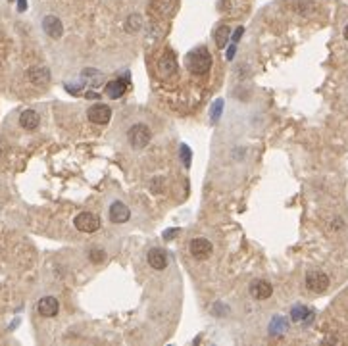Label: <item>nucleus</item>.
<instances>
[{"label": "nucleus", "instance_id": "nucleus-1", "mask_svg": "<svg viewBox=\"0 0 348 346\" xmlns=\"http://www.w3.org/2000/svg\"><path fill=\"white\" fill-rule=\"evenodd\" d=\"M187 67L195 75H204L212 67V54L206 47H197L187 54Z\"/></svg>", "mask_w": 348, "mask_h": 346}, {"label": "nucleus", "instance_id": "nucleus-2", "mask_svg": "<svg viewBox=\"0 0 348 346\" xmlns=\"http://www.w3.org/2000/svg\"><path fill=\"white\" fill-rule=\"evenodd\" d=\"M129 145L135 150H143L147 148L152 141V131H150L149 125L145 123H135L131 129H129Z\"/></svg>", "mask_w": 348, "mask_h": 346}, {"label": "nucleus", "instance_id": "nucleus-3", "mask_svg": "<svg viewBox=\"0 0 348 346\" xmlns=\"http://www.w3.org/2000/svg\"><path fill=\"white\" fill-rule=\"evenodd\" d=\"M306 287H308V291H312L315 295L325 293L329 289V277H327V273H323L319 269L308 271L306 273Z\"/></svg>", "mask_w": 348, "mask_h": 346}, {"label": "nucleus", "instance_id": "nucleus-4", "mask_svg": "<svg viewBox=\"0 0 348 346\" xmlns=\"http://www.w3.org/2000/svg\"><path fill=\"white\" fill-rule=\"evenodd\" d=\"M177 71V60H175V54L167 49L158 60V75L162 79H169L173 73Z\"/></svg>", "mask_w": 348, "mask_h": 346}, {"label": "nucleus", "instance_id": "nucleus-5", "mask_svg": "<svg viewBox=\"0 0 348 346\" xmlns=\"http://www.w3.org/2000/svg\"><path fill=\"white\" fill-rule=\"evenodd\" d=\"M73 223H75L77 231H81V233H97L100 229V219L91 212H81Z\"/></svg>", "mask_w": 348, "mask_h": 346}, {"label": "nucleus", "instance_id": "nucleus-6", "mask_svg": "<svg viewBox=\"0 0 348 346\" xmlns=\"http://www.w3.org/2000/svg\"><path fill=\"white\" fill-rule=\"evenodd\" d=\"M87 117H89V121H93V123H97V125H106V123H110V119H112V108L110 106H106V104H93L89 110H87Z\"/></svg>", "mask_w": 348, "mask_h": 346}, {"label": "nucleus", "instance_id": "nucleus-7", "mask_svg": "<svg viewBox=\"0 0 348 346\" xmlns=\"http://www.w3.org/2000/svg\"><path fill=\"white\" fill-rule=\"evenodd\" d=\"M212 252H214V247L206 237H197L191 241V254L195 260H206L212 256Z\"/></svg>", "mask_w": 348, "mask_h": 346}, {"label": "nucleus", "instance_id": "nucleus-8", "mask_svg": "<svg viewBox=\"0 0 348 346\" xmlns=\"http://www.w3.org/2000/svg\"><path fill=\"white\" fill-rule=\"evenodd\" d=\"M108 215H110V221H112V223L121 225V223H125V221L131 217V212H129V208H127L121 200H114L112 206H110Z\"/></svg>", "mask_w": 348, "mask_h": 346}, {"label": "nucleus", "instance_id": "nucleus-9", "mask_svg": "<svg viewBox=\"0 0 348 346\" xmlns=\"http://www.w3.org/2000/svg\"><path fill=\"white\" fill-rule=\"evenodd\" d=\"M43 31L49 35L50 39H60L64 35V23L56 16H47L43 19Z\"/></svg>", "mask_w": 348, "mask_h": 346}, {"label": "nucleus", "instance_id": "nucleus-10", "mask_svg": "<svg viewBox=\"0 0 348 346\" xmlns=\"http://www.w3.org/2000/svg\"><path fill=\"white\" fill-rule=\"evenodd\" d=\"M37 312H39V315H43V317H54V315H58V312H60V302L54 297L41 298L39 304H37Z\"/></svg>", "mask_w": 348, "mask_h": 346}, {"label": "nucleus", "instance_id": "nucleus-11", "mask_svg": "<svg viewBox=\"0 0 348 346\" xmlns=\"http://www.w3.org/2000/svg\"><path fill=\"white\" fill-rule=\"evenodd\" d=\"M27 79H29L33 85H39V87L49 85L50 83L49 67H45V66H35V67H29V71H27Z\"/></svg>", "mask_w": 348, "mask_h": 346}, {"label": "nucleus", "instance_id": "nucleus-12", "mask_svg": "<svg viewBox=\"0 0 348 346\" xmlns=\"http://www.w3.org/2000/svg\"><path fill=\"white\" fill-rule=\"evenodd\" d=\"M147 260H149V265L152 269L162 271V269L167 267V254L162 248H152L149 252V256H147Z\"/></svg>", "mask_w": 348, "mask_h": 346}, {"label": "nucleus", "instance_id": "nucleus-13", "mask_svg": "<svg viewBox=\"0 0 348 346\" xmlns=\"http://www.w3.org/2000/svg\"><path fill=\"white\" fill-rule=\"evenodd\" d=\"M250 295L256 298V300H267V298L273 295V287H271V283H267V281H254L252 285H250Z\"/></svg>", "mask_w": 348, "mask_h": 346}, {"label": "nucleus", "instance_id": "nucleus-14", "mask_svg": "<svg viewBox=\"0 0 348 346\" xmlns=\"http://www.w3.org/2000/svg\"><path fill=\"white\" fill-rule=\"evenodd\" d=\"M127 91V79L125 77H119V79H114L110 83H106V95L110 99H121Z\"/></svg>", "mask_w": 348, "mask_h": 346}, {"label": "nucleus", "instance_id": "nucleus-15", "mask_svg": "<svg viewBox=\"0 0 348 346\" xmlns=\"http://www.w3.org/2000/svg\"><path fill=\"white\" fill-rule=\"evenodd\" d=\"M291 319L295 321V323H304V325H308V323H312V319H314V312L312 310H308L306 306H293V310H291Z\"/></svg>", "mask_w": 348, "mask_h": 346}, {"label": "nucleus", "instance_id": "nucleus-16", "mask_svg": "<svg viewBox=\"0 0 348 346\" xmlns=\"http://www.w3.org/2000/svg\"><path fill=\"white\" fill-rule=\"evenodd\" d=\"M39 123H41V117H39V114H37L35 110H25V112H21V115H19V125H21L23 129L33 131V129L39 127Z\"/></svg>", "mask_w": 348, "mask_h": 346}, {"label": "nucleus", "instance_id": "nucleus-17", "mask_svg": "<svg viewBox=\"0 0 348 346\" xmlns=\"http://www.w3.org/2000/svg\"><path fill=\"white\" fill-rule=\"evenodd\" d=\"M229 37H231V31H229V27H227V25H221V27H217V29H215V33H214L215 45H217L219 49H225V47H227V43H229Z\"/></svg>", "mask_w": 348, "mask_h": 346}, {"label": "nucleus", "instance_id": "nucleus-18", "mask_svg": "<svg viewBox=\"0 0 348 346\" xmlns=\"http://www.w3.org/2000/svg\"><path fill=\"white\" fill-rule=\"evenodd\" d=\"M141 27H143V17L139 14H131L125 19V31L127 33H137V31H141Z\"/></svg>", "mask_w": 348, "mask_h": 346}, {"label": "nucleus", "instance_id": "nucleus-19", "mask_svg": "<svg viewBox=\"0 0 348 346\" xmlns=\"http://www.w3.org/2000/svg\"><path fill=\"white\" fill-rule=\"evenodd\" d=\"M223 106H225V102L221 99H217L214 102V106H212V110H210V121H212V123H217V121H219V117H221V114H223Z\"/></svg>", "mask_w": 348, "mask_h": 346}, {"label": "nucleus", "instance_id": "nucleus-20", "mask_svg": "<svg viewBox=\"0 0 348 346\" xmlns=\"http://www.w3.org/2000/svg\"><path fill=\"white\" fill-rule=\"evenodd\" d=\"M269 331H271V335H277V333H283V331H287V321H285L283 317H273Z\"/></svg>", "mask_w": 348, "mask_h": 346}, {"label": "nucleus", "instance_id": "nucleus-21", "mask_svg": "<svg viewBox=\"0 0 348 346\" xmlns=\"http://www.w3.org/2000/svg\"><path fill=\"white\" fill-rule=\"evenodd\" d=\"M179 156H181V162L185 167H191V160H193V154H191V148L187 145H181L179 147Z\"/></svg>", "mask_w": 348, "mask_h": 346}, {"label": "nucleus", "instance_id": "nucleus-22", "mask_svg": "<svg viewBox=\"0 0 348 346\" xmlns=\"http://www.w3.org/2000/svg\"><path fill=\"white\" fill-rule=\"evenodd\" d=\"M89 258H91L93 264H102V262L106 260V252H104L102 248H93V250L89 252Z\"/></svg>", "mask_w": 348, "mask_h": 346}, {"label": "nucleus", "instance_id": "nucleus-23", "mask_svg": "<svg viewBox=\"0 0 348 346\" xmlns=\"http://www.w3.org/2000/svg\"><path fill=\"white\" fill-rule=\"evenodd\" d=\"M243 33H245V29H243V27H239V29H237V31H235V33H233V37H231V41H233V43H235V45H237V43H239V39H241V35H243Z\"/></svg>", "mask_w": 348, "mask_h": 346}, {"label": "nucleus", "instance_id": "nucleus-24", "mask_svg": "<svg viewBox=\"0 0 348 346\" xmlns=\"http://www.w3.org/2000/svg\"><path fill=\"white\" fill-rule=\"evenodd\" d=\"M235 50H237V45L233 43V45L229 47V50H227V60H233V56H235Z\"/></svg>", "mask_w": 348, "mask_h": 346}, {"label": "nucleus", "instance_id": "nucleus-25", "mask_svg": "<svg viewBox=\"0 0 348 346\" xmlns=\"http://www.w3.org/2000/svg\"><path fill=\"white\" fill-rule=\"evenodd\" d=\"M17 10H19V12H25V10H27V0H17Z\"/></svg>", "mask_w": 348, "mask_h": 346}, {"label": "nucleus", "instance_id": "nucleus-26", "mask_svg": "<svg viewBox=\"0 0 348 346\" xmlns=\"http://www.w3.org/2000/svg\"><path fill=\"white\" fill-rule=\"evenodd\" d=\"M173 235H177V229H167V231L164 233V239L169 241V237H173Z\"/></svg>", "mask_w": 348, "mask_h": 346}, {"label": "nucleus", "instance_id": "nucleus-27", "mask_svg": "<svg viewBox=\"0 0 348 346\" xmlns=\"http://www.w3.org/2000/svg\"><path fill=\"white\" fill-rule=\"evenodd\" d=\"M345 39H347V41H348V25H347V27H345Z\"/></svg>", "mask_w": 348, "mask_h": 346}]
</instances>
